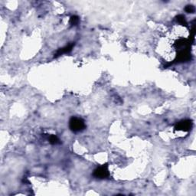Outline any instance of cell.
Returning a JSON list of instances; mask_svg holds the SVG:
<instances>
[{"label": "cell", "instance_id": "obj_2", "mask_svg": "<svg viewBox=\"0 0 196 196\" xmlns=\"http://www.w3.org/2000/svg\"><path fill=\"white\" fill-rule=\"evenodd\" d=\"M93 175L95 178H100V179H103V178H106L107 177H109L110 173L109 171H108V166L107 165H103L101 166L98 167L94 170L93 173Z\"/></svg>", "mask_w": 196, "mask_h": 196}, {"label": "cell", "instance_id": "obj_4", "mask_svg": "<svg viewBox=\"0 0 196 196\" xmlns=\"http://www.w3.org/2000/svg\"><path fill=\"white\" fill-rule=\"evenodd\" d=\"M74 46V44L71 43V44H69V45H66L65 47H64V48H60V49L58 50L57 52H56L55 54H54V57H58V56H61L62 54H64L69 53V52L72 50Z\"/></svg>", "mask_w": 196, "mask_h": 196}, {"label": "cell", "instance_id": "obj_6", "mask_svg": "<svg viewBox=\"0 0 196 196\" xmlns=\"http://www.w3.org/2000/svg\"><path fill=\"white\" fill-rule=\"evenodd\" d=\"M176 20L177 22L179 23L180 25H183V26H186L187 25V22L186 20H185V17L184 16H182V15H179L176 17Z\"/></svg>", "mask_w": 196, "mask_h": 196}, {"label": "cell", "instance_id": "obj_3", "mask_svg": "<svg viewBox=\"0 0 196 196\" xmlns=\"http://www.w3.org/2000/svg\"><path fill=\"white\" fill-rule=\"evenodd\" d=\"M192 127V123L190 120H184L178 122L175 127V129L176 131H182V132H188L191 130Z\"/></svg>", "mask_w": 196, "mask_h": 196}, {"label": "cell", "instance_id": "obj_7", "mask_svg": "<svg viewBox=\"0 0 196 196\" xmlns=\"http://www.w3.org/2000/svg\"><path fill=\"white\" fill-rule=\"evenodd\" d=\"M79 17L77 16H72L71 17V18H70V24H71V25L72 26H75L77 25L78 23H79Z\"/></svg>", "mask_w": 196, "mask_h": 196}, {"label": "cell", "instance_id": "obj_1", "mask_svg": "<svg viewBox=\"0 0 196 196\" xmlns=\"http://www.w3.org/2000/svg\"><path fill=\"white\" fill-rule=\"evenodd\" d=\"M69 127L71 130L74 133L81 132L86 128V125L84 121L79 117H73L71 118L69 121Z\"/></svg>", "mask_w": 196, "mask_h": 196}, {"label": "cell", "instance_id": "obj_5", "mask_svg": "<svg viewBox=\"0 0 196 196\" xmlns=\"http://www.w3.org/2000/svg\"><path fill=\"white\" fill-rule=\"evenodd\" d=\"M48 140H49V143L52 145H57L61 143L60 139H58V137L55 136V135H51L49 138H48Z\"/></svg>", "mask_w": 196, "mask_h": 196}, {"label": "cell", "instance_id": "obj_8", "mask_svg": "<svg viewBox=\"0 0 196 196\" xmlns=\"http://www.w3.org/2000/svg\"><path fill=\"white\" fill-rule=\"evenodd\" d=\"M185 12H188V13H193V12H195V8L194 6H192V5H188V6H187L186 7H185Z\"/></svg>", "mask_w": 196, "mask_h": 196}]
</instances>
